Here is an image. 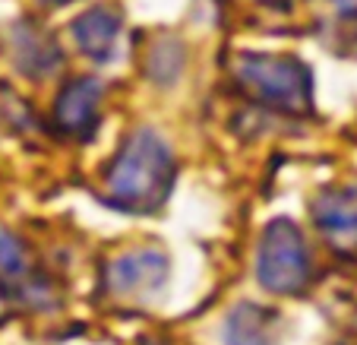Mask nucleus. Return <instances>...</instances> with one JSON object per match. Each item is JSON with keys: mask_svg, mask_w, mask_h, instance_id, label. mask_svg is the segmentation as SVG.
<instances>
[{"mask_svg": "<svg viewBox=\"0 0 357 345\" xmlns=\"http://www.w3.org/2000/svg\"><path fill=\"white\" fill-rule=\"evenodd\" d=\"M101 105V82L86 76V80L70 82L61 92L54 105V124L70 136H89L95 130V117H98Z\"/></svg>", "mask_w": 357, "mask_h": 345, "instance_id": "5", "label": "nucleus"}, {"mask_svg": "<svg viewBox=\"0 0 357 345\" xmlns=\"http://www.w3.org/2000/svg\"><path fill=\"white\" fill-rule=\"evenodd\" d=\"M342 13H357V0H332Z\"/></svg>", "mask_w": 357, "mask_h": 345, "instance_id": "11", "label": "nucleus"}, {"mask_svg": "<svg viewBox=\"0 0 357 345\" xmlns=\"http://www.w3.org/2000/svg\"><path fill=\"white\" fill-rule=\"evenodd\" d=\"M13 54H16V67L32 76H41L61 64V54H57L54 41H47L45 35L35 32V29H20V32H16Z\"/></svg>", "mask_w": 357, "mask_h": 345, "instance_id": "8", "label": "nucleus"}, {"mask_svg": "<svg viewBox=\"0 0 357 345\" xmlns=\"http://www.w3.org/2000/svg\"><path fill=\"white\" fill-rule=\"evenodd\" d=\"M225 339H228L231 345H272V339H275V323H272V317L263 307L243 304L231 314Z\"/></svg>", "mask_w": 357, "mask_h": 345, "instance_id": "9", "label": "nucleus"}, {"mask_svg": "<svg viewBox=\"0 0 357 345\" xmlns=\"http://www.w3.org/2000/svg\"><path fill=\"white\" fill-rule=\"evenodd\" d=\"M317 225L335 251H357V187L326 193L317 203Z\"/></svg>", "mask_w": 357, "mask_h": 345, "instance_id": "4", "label": "nucleus"}, {"mask_svg": "<svg viewBox=\"0 0 357 345\" xmlns=\"http://www.w3.org/2000/svg\"><path fill=\"white\" fill-rule=\"evenodd\" d=\"M171 184H174V156L152 130H136L108 168L111 203L130 212H149L165 203Z\"/></svg>", "mask_w": 357, "mask_h": 345, "instance_id": "1", "label": "nucleus"}, {"mask_svg": "<svg viewBox=\"0 0 357 345\" xmlns=\"http://www.w3.org/2000/svg\"><path fill=\"white\" fill-rule=\"evenodd\" d=\"M45 3H70V0H45Z\"/></svg>", "mask_w": 357, "mask_h": 345, "instance_id": "12", "label": "nucleus"}, {"mask_svg": "<svg viewBox=\"0 0 357 345\" xmlns=\"http://www.w3.org/2000/svg\"><path fill=\"white\" fill-rule=\"evenodd\" d=\"M117 35H121V16L108 7L89 10L73 26V38L79 41L82 54L95 57V61H108V57L114 54Z\"/></svg>", "mask_w": 357, "mask_h": 345, "instance_id": "7", "label": "nucleus"}, {"mask_svg": "<svg viewBox=\"0 0 357 345\" xmlns=\"http://www.w3.org/2000/svg\"><path fill=\"white\" fill-rule=\"evenodd\" d=\"M259 282L275 295H291L301 291L307 276H310V257H307V244L303 235L297 231L294 222L278 219L266 228L263 244H259V260H257Z\"/></svg>", "mask_w": 357, "mask_h": 345, "instance_id": "3", "label": "nucleus"}, {"mask_svg": "<svg viewBox=\"0 0 357 345\" xmlns=\"http://www.w3.org/2000/svg\"><path fill=\"white\" fill-rule=\"evenodd\" d=\"M26 279V254L10 231L0 228V282L20 285Z\"/></svg>", "mask_w": 357, "mask_h": 345, "instance_id": "10", "label": "nucleus"}, {"mask_svg": "<svg viewBox=\"0 0 357 345\" xmlns=\"http://www.w3.org/2000/svg\"><path fill=\"white\" fill-rule=\"evenodd\" d=\"M108 282L117 295H136V291H149L165 282V257L155 251H139V254H123L111 263Z\"/></svg>", "mask_w": 357, "mask_h": 345, "instance_id": "6", "label": "nucleus"}, {"mask_svg": "<svg viewBox=\"0 0 357 345\" xmlns=\"http://www.w3.org/2000/svg\"><path fill=\"white\" fill-rule=\"evenodd\" d=\"M237 80L257 95V102L278 111L301 115L310 108V70L294 57L243 54L237 61Z\"/></svg>", "mask_w": 357, "mask_h": 345, "instance_id": "2", "label": "nucleus"}]
</instances>
